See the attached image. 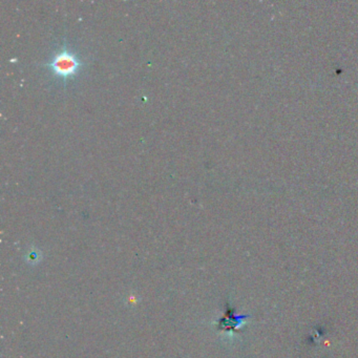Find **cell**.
Masks as SVG:
<instances>
[{"mask_svg": "<svg viewBox=\"0 0 358 358\" xmlns=\"http://www.w3.org/2000/svg\"><path fill=\"white\" fill-rule=\"evenodd\" d=\"M47 66L56 77L66 81L74 78L78 74L83 66V62L76 53L64 47L55 54Z\"/></svg>", "mask_w": 358, "mask_h": 358, "instance_id": "6da1fadb", "label": "cell"}]
</instances>
